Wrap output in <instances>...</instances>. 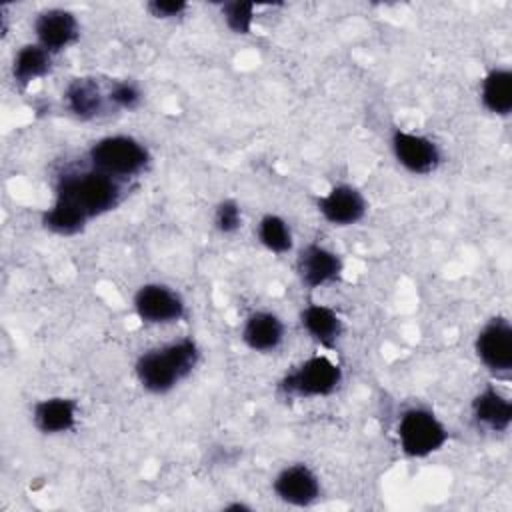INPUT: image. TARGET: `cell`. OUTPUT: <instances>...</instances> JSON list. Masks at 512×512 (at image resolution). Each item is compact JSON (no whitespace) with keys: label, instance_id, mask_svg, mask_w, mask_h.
<instances>
[{"label":"cell","instance_id":"cell-21","mask_svg":"<svg viewBox=\"0 0 512 512\" xmlns=\"http://www.w3.org/2000/svg\"><path fill=\"white\" fill-rule=\"evenodd\" d=\"M222 16L226 20V26L234 34H250L254 20V2H224Z\"/></svg>","mask_w":512,"mask_h":512},{"label":"cell","instance_id":"cell-1","mask_svg":"<svg viewBox=\"0 0 512 512\" xmlns=\"http://www.w3.org/2000/svg\"><path fill=\"white\" fill-rule=\"evenodd\" d=\"M54 200L72 208L88 222L114 210L122 200V188L120 180L92 168L80 174H64L58 180Z\"/></svg>","mask_w":512,"mask_h":512},{"label":"cell","instance_id":"cell-7","mask_svg":"<svg viewBox=\"0 0 512 512\" xmlns=\"http://www.w3.org/2000/svg\"><path fill=\"white\" fill-rule=\"evenodd\" d=\"M476 356L480 362L498 374L512 368V326L506 318H492L476 336Z\"/></svg>","mask_w":512,"mask_h":512},{"label":"cell","instance_id":"cell-17","mask_svg":"<svg viewBox=\"0 0 512 512\" xmlns=\"http://www.w3.org/2000/svg\"><path fill=\"white\" fill-rule=\"evenodd\" d=\"M64 100L68 110L80 120H92L104 110V96L90 78L72 80L64 92Z\"/></svg>","mask_w":512,"mask_h":512},{"label":"cell","instance_id":"cell-10","mask_svg":"<svg viewBox=\"0 0 512 512\" xmlns=\"http://www.w3.org/2000/svg\"><path fill=\"white\" fill-rule=\"evenodd\" d=\"M274 494L290 506H310L320 498V480L306 464H290L274 478Z\"/></svg>","mask_w":512,"mask_h":512},{"label":"cell","instance_id":"cell-6","mask_svg":"<svg viewBox=\"0 0 512 512\" xmlns=\"http://www.w3.org/2000/svg\"><path fill=\"white\" fill-rule=\"evenodd\" d=\"M134 310L148 324L178 322L186 314L184 300L164 284H144L134 294Z\"/></svg>","mask_w":512,"mask_h":512},{"label":"cell","instance_id":"cell-5","mask_svg":"<svg viewBox=\"0 0 512 512\" xmlns=\"http://www.w3.org/2000/svg\"><path fill=\"white\" fill-rule=\"evenodd\" d=\"M342 382V370L326 356H312L284 376L280 388L290 396L318 398L332 394Z\"/></svg>","mask_w":512,"mask_h":512},{"label":"cell","instance_id":"cell-18","mask_svg":"<svg viewBox=\"0 0 512 512\" xmlns=\"http://www.w3.org/2000/svg\"><path fill=\"white\" fill-rule=\"evenodd\" d=\"M50 66H52V54L46 48H42L38 42L26 44L16 52L12 62L14 82L26 88L36 78L46 76L50 72Z\"/></svg>","mask_w":512,"mask_h":512},{"label":"cell","instance_id":"cell-4","mask_svg":"<svg viewBox=\"0 0 512 512\" xmlns=\"http://www.w3.org/2000/svg\"><path fill=\"white\" fill-rule=\"evenodd\" d=\"M398 440L406 456L426 458L446 444L448 430L434 412L426 408H410L400 416Z\"/></svg>","mask_w":512,"mask_h":512},{"label":"cell","instance_id":"cell-22","mask_svg":"<svg viewBox=\"0 0 512 512\" xmlns=\"http://www.w3.org/2000/svg\"><path fill=\"white\" fill-rule=\"evenodd\" d=\"M242 224V212L236 200H222L214 212V226L222 234H232Z\"/></svg>","mask_w":512,"mask_h":512},{"label":"cell","instance_id":"cell-24","mask_svg":"<svg viewBox=\"0 0 512 512\" xmlns=\"http://www.w3.org/2000/svg\"><path fill=\"white\" fill-rule=\"evenodd\" d=\"M146 8L154 18L168 20V18L182 16L188 10V4L182 0H152L146 4Z\"/></svg>","mask_w":512,"mask_h":512},{"label":"cell","instance_id":"cell-2","mask_svg":"<svg viewBox=\"0 0 512 512\" xmlns=\"http://www.w3.org/2000/svg\"><path fill=\"white\" fill-rule=\"evenodd\" d=\"M198 360L200 350L196 342L192 338H184L144 352L136 360V376L148 392L166 394L180 380L192 374Z\"/></svg>","mask_w":512,"mask_h":512},{"label":"cell","instance_id":"cell-9","mask_svg":"<svg viewBox=\"0 0 512 512\" xmlns=\"http://www.w3.org/2000/svg\"><path fill=\"white\" fill-rule=\"evenodd\" d=\"M38 44L50 54L62 52L80 38V26L72 12L64 8H50L38 14L34 22Z\"/></svg>","mask_w":512,"mask_h":512},{"label":"cell","instance_id":"cell-23","mask_svg":"<svg viewBox=\"0 0 512 512\" xmlns=\"http://www.w3.org/2000/svg\"><path fill=\"white\" fill-rule=\"evenodd\" d=\"M110 102H114L118 108H124V110H134L138 108L140 100H142V94L138 90V86L134 82H116L108 94Z\"/></svg>","mask_w":512,"mask_h":512},{"label":"cell","instance_id":"cell-19","mask_svg":"<svg viewBox=\"0 0 512 512\" xmlns=\"http://www.w3.org/2000/svg\"><path fill=\"white\" fill-rule=\"evenodd\" d=\"M482 104L496 116L512 112V72L508 68H494L482 80Z\"/></svg>","mask_w":512,"mask_h":512},{"label":"cell","instance_id":"cell-13","mask_svg":"<svg viewBox=\"0 0 512 512\" xmlns=\"http://www.w3.org/2000/svg\"><path fill=\"white\" fill-rule=\"evenodd\" d=\"M76 412H78L76 400L54 396V398L40 400L34 406L32 418H34V426L42 434H64L74 428Z\"/></svg>","mask_w":512,"mask_h":512},{"label":"cell","instance_id":"cell-25","mask_svg":"<svg viewBox=\"0 0 512 512\" xmlns=\"http://www.w3.org/2000/svg\"><path fill=\"white\" fill-rule=\"evenodd\" d=\"M224 510H250V506H246V504H240V502H234V504H228V506H224Z\"/></svg>","mask_w":512,"mask_h":512},{"label":"cell","instance_id":"cell-12","mask_svg":"<svg viewBox=\"0 0 512 512\" xmlns=\"http://www.w3.org/2000/svg\"><path fill=\"white\" fill-rule=\"evenodd\" d=\"M296 270L308 288L324 286L342 274V260L320 244H308L300 250Z\"/></svg>","mask_w":512,"mask_h":512},{"label":"cell","instance_id":"cell-8","mask_svg":"<svg viewBox=\"0 0 512 512\" xmlns=\"http://www.w3.org/2000/svg\"><path fill=\"white\" fill-rule=\"evenodd\" d=\"M392 150L398 164H402L412 174H430L440 164L438 146L430 138L420 134L394 130Z\"/></svg>","mask_w":512,"mask_h":512},{"label":"cell","instance_id":"cell-14","mask_svg":"<svg viewBox=\"0 0 512 512\" xmlns=\"http://www.w3.org/2000/svg\"><path fill=\"white\" fill-rule=\"evenodd\" d=\"M242 340L254 352H272L284 340V324L272 312H254L242 328Z\"/></svg>","mask_w":512,"mask_h":512},{"label":"cell","instance_id":"cell-16","mask_svg":"<svg viewBox=\"0 0 512 512\" xmlns=\"http://www.w3.org/2000/svg\"><path fill=\"white\" fill-rule=\"evenodd\" d=\"M300 320L304 330L324 348H334L344 330L340 316L332 308L322 304L306 306L300 314Z\"/></svg>","mask_w":512,"mask_h":512},{"label":"cell","instance_id":"cell-3","mask_svg":"<svg viewBox=\"0 0 512 512\" xmlns=\"http://www.w3.org/2000/svg\"><path fill=\"white\" fill-rule=\"evenodd\" d=\"M88 160L94 170L124 180L146 170L150 152L132 136H106L90 146Z\"/></svg>","mask_w":512,"mask_h":512},{"label":"cell","instance_id":"cell-20","mask_svg":"<svg viewBox=\"0 0 512 512\" xmlns=\"http://www.w3.org/2000/svg\"><path fill=\"white\" fill-rule=\"evenodd\" d=\"M258 238L264 248L274 254H286L292 248V232L284 218L266 214L258 224Z\"/></svg>","mask_w":512,"mask_h":512},{"label":"cell","instance_id":"cell-11","mask_svg":"<svg viewBox=\"0 0 512 512\" xmlns=\"http://www.w3.org/2000/svg\"><path fill=\"white\" fill-rule=\"evenodd\" d=\"M318 210L332 226H350L364 218L366 200L354 186L338 184L318 198Z\"/></svg>","mask_w":512,"mask_h":512},{"label":"cell","instance_id":"cell-15","mask_svg":"<svg viewBox=\"0 0 512 512\" xmlns=\"http://www.w3.org/2000/svg\"><path fill=\"white\" fill-rule=\"evenodd\" d=\"M472 414L478 424L492 432H506L512 422V402L496 388L488 386L472 400Z\"/></svg>","mask_w":512,"mask_h":512}]
</instances>
